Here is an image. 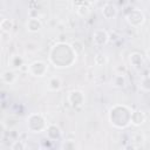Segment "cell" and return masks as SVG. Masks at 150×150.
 Masks as SVG:
<instances>
[{
  "label": "cell",
  "mask_w": 150,
  "mask_h": 150,
  "mask_svg": "<svg viewBox=\"0 0 150 150\" xmlns=\"http://www.w3.org/2000/svg\"><path fill=\"white\" fill-rule=\"evenodd\" d=\"M48 70V66L43 61H35L30 63L27 68V71H29L33 76H43Z\"/></svg>",
  "instance_id": "cell-1"
},
{
  "label": "cell",
  "mask_w": 150,
  "mask_h": 150,
  "mask_svg": "<svg viewBox=\"0 0 150 150\" xmlns=\"http://www.w3.org/2000/svg\"><path fill=\"white\" fill-rule=\"evenodd\" d=\"M93 41L96 46H104L109 41V35L103 29H97L93 34Z\"/></svg>",
  "instance_id": "cell-2"
},
{
  "label": "cell",
  "mask_w": 150,
  "mask_h": 150,
  "mask_svg": "<svg viewBox=\"0 0 150 150\" xmlns=\"http://www.w3.org/2000/svg\"><path fill=\"white\" fill-rule=\"evenodd\" d=\"M68 101L70 102V104H71L73 107L82 105V104H83V101H84V97H83L82 91H80V90H74V91H71V93L68 95Z\"/></svg>",
  "instance_id": "cell-3"
},
{
  "label": "cell",
  "mask_w": 150,
  "mask_h": 150,
  "mask_svg": "<svg viewBox=\"0 0 150 150\" xmlns=\"http://www.w3.org/2000/svg\"><path fill=\"white\" fill-rule=\"evenodd\" d=\"M145 121V114L142 110H135L131 111V116H130V123L138 127L141 124H143Z\"/></svg>",
  "instance_id": "cell-4"
},
{
  "label": "cell",
  "mask_w": 150,
  "mask_h": 150,
  "mask_svg": "<svg viewBox=\"0 0 150 150\" xmlns=\"http://www.w3.org/2000/svg\"><path fill=\"white\" fill-rule=\"evenodd\" d=\"M117 14V9L116 7L112 5V4H105L103 7H102V15L105 18V19H112L115 18Z\"/></svg>",
  "instance_id": "cell-5"
},
{
  "label": "cell",
  "mask_w": 150,
  "mask_h": 150,
  "mask_svg": "<svg viewBox=\"0 0 150 150\" xmlns=\"http://www.w3.org/2000/svg\"><path fill=\"white\" fill-rule=\"evenodd\" d=\"M127 20H128V22H129L131 26L134 25V21H135V20H138L141 23H143V22H144V15H143L142 12H139V11H137V9H134V11H131V13L127 16Z\"/></svg>",
  "instance_id": "cell-6"
},
{
  "label": "cell",
  "mask_w": 150,
  "mask_h": 150,
  "mask_svg": "<svg viewBox=\"0 0 150 150\" xmlns=\"http://www.w3.org/2000/svg\"><path fill=\"white\" fill-rule=\"evenodd\" d=\"M26 26H27V30H29V32H32V33H35V32L40 30L42 23H41V21H40L39 19L32 18V19H29V20L27 21V25H26Z\"/></svg>",
  "instance_id": "cell-7"
},
{
  "label": "cell",
  "mask_w": 150,
  "mask_h": 150,
  "mask_svg": "<svg viewBox=\"0 0 150 150\" xmlns=\"http://www.w3.org/2000/svg\"><path fill=\"white\" fill-rule=\"evenodd\" d=\"M1 80L4 83H7V84H12L15 82L16 80V75L13 70H5L2 74H1Z\"/></svg>",
  "instance_id": "cell-8"
},
{
  "label": "cell",
  "mask_w": 150,
  "mask_h": 150,
  "mask_svg": "<svg viewBox=\"0 0 150 150\" xmlns=\"http://www.w3.org/2000/svg\"><path fill=\"white\" fill-rule=\"evenodd\" d=\"M125 83H127V81H125V77L123 74H116L111 80V84L116 88H123V87H125Z\"/></svg>",
  "instance_id": "cell-9"
},
{
  "label": "cell",
  "mask_w": 150,
  "mask_h": 150,
  "mask_svg": "<svg viewBox=\"0 0 150 150\" xmlns=\"http://www.w3.org/2000/svg\"><path fill=\"white\" fill-rule=\"evenodd\" d=\"M0 28L2 32H6V33H9L13 28V21L11 19H2L1 20V23H0Z\"/></svg>",
  "instance_id": "cell-10"
},
{
  "label": "cell",
  "mask_w": 150,
  "mask_h": 150,
  "mask_svg": "<svg viewBox=\"0 0 150 150\" xmlns=\"http://www.w3.org/2000/svg\"><path fill=\"white\" fill-rule=\"evenodd\" d=\"M107 62H108V59H107V56L103 53H97L94 56V63L97 64V66H103Z\"/></svg>",
  "instance_id": "cell-11"
},
{
  "label": "cell",
  "mask_w": 150,
  "mask_h": 150,
  "mask_svg": "<svg viewBox=\"0 0 150 150\" xmlns=\"http://www.w3.org/2000/svg\"><path fill=\"white\" fill-rule=\"evenodd\" d=\"M61 84L62 83H61V80L59 77H52L48 82V87L52 90H59L61 88Z\"/></svg>",
  "instance_id": "cell-12"
},
{
  "label": "cell",
  "mask_w": 150,
  "mask_h": 150,
  "mask_svg": "<svg viewBox=\"0 0 150 150\" xmlns=\"http://www.w3.org/2000/svg\"><path fill=\"white\" fill-rule=\"evenodd\" d=\"M130 62L134 67H138L142 63V55L138 53H132L130 55Z\"/></svg>",
  "instance_id": "cell-13"
},
{
  "label": "cell",
  "mask_w": 150,
  "mask_h": 150,
  "mask_svg": "<svg viewBox=\"0 0 150 150\" xmlns=\"http://www.w3.org/2000/svg\"><path fill=\"white\" fill-rule=\"evenodd\" d=\"M139 87L145 91H150V76L142 77V80L139 81Z\"/></svg>",
  "instance_id": "cell-14"
},
{
  "label": "cell",
  "mask_w": 150,
  "mask_h": 150,
  "mask_svg": "<svg viewBox=\"0 0 150 150\" xmlns=\"http://www.w3.org/2000/svg\"><path fill=\"white\" fill-rule=\"evenodd\" d=\"M76 12H77V14H79V15H81V16H86V15H88V14H89L90 9H89V7H88L87 5L82 4V5H80V6L77 7Z\"/></svg>",
  "instance_id": "cell-15"
},
{
  "label": "cell",
  "mask_w": 150,
  "mask_h": 150,
  "mask_svg": "<svg viewBox=\"0 0 150 150\" xmlns=\"http://www.w3.org/2000/svg\"><path fill=\"white\" fill-rule=\"evenodd\" d=\"M22 63H23V60H22L21 56L14 55V56L12 57V66H13V67H15V68H21V66H23Z\"/></svg>",
  "instance_id": "cell-16"
},
{
  "label": "cell",
  "mask_w": 150,
  "mask_h": 150,
  "mask_svg": "<svg viewBox=\"0 0 150 150\" xmlns=\"http://www.w3.org/2000/svg\"><path fill=\"white\" fill-rule=\"evenodd\" d=\"M25 148H26V144L23 143V141H15L11 145V149L12 150H23Z\"/></svg>",
  "instance_id": "cell-17"
},
{
  "label": "cell",
  "mask_w": 150,
  "mask_h": 150,
  "mask_svg": "<svg viewBox=\"0 0 150 150\" xmlns=\"http://www.w3.org/2000/svg\"><path fill=\"white\" fill-rule=\"evenodd\" d=\"M132 141H135V142H144V135L143 134H141V132H138V134H136L135 136H134V138H132Z\"/></svg>",
  "instance_id": "cell-18"
},
{
  "label": "cell",
  "mask_w": 150,
  "mask_h": 150,
  "mask_svg": "<svg viewBox=\"0 0 150 150\" xmlns=\"http://www.w3.org/2000/svg\"><path fill=\"white\" fill-rule=\"evenodd\" d=\"M97 0H87V2H89V4H95Z\"/></svg>",
  "instance_id": "cell-19"
},
{
  "label": "cell",
  "mask_w": 150,
  "mask_h": 150,
  "mask_svg": "<svg viewBox=\"0 0 150 150\" xmlns=\"http://www.w3.org/2000/svg\"><path fill=\"white\" fill-rule=\"evenodd\" d=\"M146 54H148V57H149V59H150V48H149V49H148V52H146Z\"/></svg>",
  "instance_id": "cell-20"
}]
</instances>
